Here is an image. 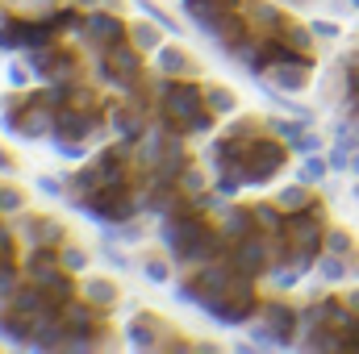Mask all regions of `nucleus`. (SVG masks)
Here are the masks:
<instances>
[{
  "label": "nucleus",
  "mask_w": 359,
  "mask_h": 354,
  "mask_svg": "<svg viewBox=\"0 0 359 354\" xmlns=\"http://www.w3.org/2000/svg\"><path fill=\"white\" fill-rule=\"evenodd\" d=\"M155 71L159 76H201V59L192 55V50H184V46H159L155 50Z\"/></svg>",
  "instance_id": "nucleus-1"
},
{
  "label": "nucleus",
  "mask_w": 359,
  "mask_h": 354,
  "mask_svg": "<svg viewBox=\"0 0 359 354\" xmlns=\"http://www.w3.org/2000/svg\"><path fill=\"white\" fill-rule=\"evenodd\" d=\"M126 346L130 351H159L163 342H159V334H168V325L159 321V317H134V321H126Z\"/></svg>",
  "instance_id": "nucleus-2"
},
{
  "label": "nucleus",
  "mask_w": 359,
  "mask_h": 354,
  "mask_svg": "<svg viewBox=\"0 0 359 354\" xmlns=\"http://www.w3.org/2000/svg\"><path fill=\"white\" fill-rule=\"evenodd\" d=\"M80 296H84L88 304H96V309H113L117 300H126L113 275H92V271L80 279Z\"/></svg>",
  "instance_id": "nucleus-3"
},
{
  "label": "nucleus",
  "mask_w": 359,
  "mask_h": 354,
  "mask_svg": "<svg viewBox=\"0 0 359 354\" xmlns=\"http://www.w3.org/2000/svg\"><path fill=\"white\" fill-rule=\"evenodd\" d=\"M130 42H134V50H147V55H155L159 46H163V25L159 21H151V17H138V21H130Z\"/></svg>",
  "instance_id": "nucleus-4"
},
{
  "label": "nucleus",
  "mask_w": 359,
  "mask_h": 354,
  "mask_svg": "<svg viewBox=\"0 0 359 354\" xmlns=\"http://www.w3.org/2000/svg\"><path fill=\"white\" fill-rule=\"evenodd\" d=\"M134 8H138L142 17H151V21H159V25H163L168 34H176V38H188V34H196L192 25H184V21H176V17H172V13H168V8H163L159 0H134Z\"/></svg>",
  "instance_id": "nucleus-5"
},
{
  "label": "nucleus",
  "mask_w": 359,
  "mask_h": 354,
  "mask_svg": "<svg viewBox=\"0 0 359 354\" xmlns=\"http://www.w3.org/2000/svg\"><path fill=\"white\" fill-rule=\"evenodd\" d=\"M271 84L276 88H284V92H305V88H313V80H309V71L301 67V63H276L271 67Z\"/></svg>",
  "instance_id": "nucleus-6"
},
{
  "label": "nucleus",
  "mask_w": 359,
  "mask_h": 354,
  "mask_svg": "<svg viewBox=\"0 0 359 354\" xmlns=\"http://www.w3.org/2000/svg\"><path fill=\"white\" fill-rule=\"evenodd\" d=\"M330 176H334V171H330V159H326V150H313V155H305V159H301V167H297V179H301V183H313V187H322Z\"/></svg>",
  "instance_id": "nucleus-7"
},
{
  "label": "nucleus",
  "mask_w": 359,
  "mask_h": 354,
  "mask_svg": "<svg viewBox=\"0 0 359 354\" xmlns=\"http://www.w3.org/2000/svg\"><path fill=\"white\" fill-rule=\"evenodd\" d=\"M205 104L213 108V117H230V113H238V92L226 88V84H209L205 88Z\"/></svg>",
  "instance_id": "nucleus-8"
},
{
  "label": "nucleus",
  "mask_w": 359,
  "mask_h": 354,
  "mask_svg": "<svg viewBox=\"0 0 359 354\" xmlns=\"http://www.w3.org/2000/svg\"><path fill=\"white\" fill-rule=\"evenodd\" d=\"M309 204V183H284V187H276V208H284V213H301Z\"/></svg>",
  "instance_id": "nucleus-9"
},
{
  "label": "nucleus",
  "mask_w": 359,
  "mask_h": 354,
  "mask_svg": "<svg viewBox=\"0 0 359 354\" xmlns=\"http://www.w3.org/2000/svg\"><path fill=\"white\" fill-rule=\"evenodd\" d=\"M0 80H4V88H29V84H38L34 67H29V63H21V59L0 63Z\"/></svg>",
  "instance_id": "nucleus-10"
},
{
  "label": "nucleus",
  "mask_w": 359,
  "mask_h": 354,
  "mask_svg": "<svg viewBox=\"0 0 359 354\" xmlns=\"http://www.w3.org/2000/svg\"><path fill=\"white\" fill-rule=\"evenodd\" d=\"M92 259H96V255H92L88 246H76V242H67V246H63V255H59L63 271H72V275H88Z\"/></svg>",
  "instance_id": "nucleus-11"
},
{
  "label": "nucleus",
  "mask_w": 359,
  "mask_h": 354,
  "mask_svg": "<svg viewBox=\"0 0 359 354\" xmlns=\"http://www.w3.org/2000/svg\"><path fill=\"white\" fill-rule=\"evenodd\" d=\"M318 275H322L326 283H343V279L351 275V263H347L343 255H334V250H326V255L318 259Z\"/></svg>",
  "instance_id": "nucleus-12"
},
{
  "label": "nucleus",
  "mask_w": 359,
  "mask_h": 354,
  "mask_svg": "<svg viewBox=\"0 0 359 354\" xmlns=\"http://www.w3.org/2000/svg\"><path fill=\"white\" fill-rule=\"evenodd\" d=\"M309 34H313V42H326V46H330V42H339V38H343V21L322 13V17H313V21H309Z\"/></svg>",
  "instance_id": "nucleus-13"
},
{
  "label": "nucleus",
  "mask_w": 359,
  "mask_h": 354,
  "mask_svg": "<svg viewBox=\"0 0 359 354\" xmlns=\"http://www.w3.org/2000/svg\"><path fill=\"white\" fill-rule=\"evenodd\" d=\"M50 150L59 155V159H67V163H84L88 159V146H84V138H50Z\"/></svg>",
  "instance_id": "nucleus-14"
},
{
  "label": "nucleus",
  "mask_w": 359,
  "mask_h": 354,
  "mask_svg": "<svg viewBox=\"0 0 359 354\" xmlns=\"http://www.w3.org/2000/svg\"><path fill=\"white\" fill-rule=\"evenodd\" d=\"M34 192L46 196V200H67V196H72V192H67V179L63 176H46V171L34 176Z\"/></svg>",
  "instance_id": "nucleus-15"
},
{
  "label": "nucleus",
  "mask_w": 359,
  "mask_h": 354,
  "mask_svg": "<svg viewBox=\"0 0 359 354\" xmlns=\"http://www.w3.org/2000/svg\"><path fill=\"white\" fill-rule=\"evenodd\" d=\"M138 275L147 283H155V288H172V267H168V259H142L138 263Z\"/></svg>",
  "instance_id": "nucleus-16"
},
{
  "label": "nucleus",
  "mask_w": 359,
  "mask_h": 354,
  "mask_svg": "<svg viewBox=\"0 0 359 354\" xmlns=\"http://www.w3.org/2000/svg\"><path fill=\"white\" fill-rule=\"evenodd\" d=\"M84 29H88V34H96L100 42H113V38L121 34V21H117V17H104V13H92Z\"/></svg>",
  "instance_id": "nucleus-17"
},
{
  "label": "nucleus",
  "mask_w": 359,
  "mask_h": 354,
  "mask_svg": "<svg viewBox=\"0 0 359 354\" xmlns=\"http://www.w3.org/2000/svg\"><path fill=\"white\" fill-rule=\"evenodd\" d=\"M0 346H21V351H29V338H25V325L13 317H0Z\"/></svg>",
  "instance_id": "nucleus-18"
},
{
  "label": "nucleus",
  "mask_w": 359,
  "mask_h": 354,
  "mask_svg": "<svg viewBox=\"0 0 359 354\" xmlns=\"http://www.w3.org/2000/svg\"><path fill=\"white\" fill-rule=\"evenodd\" d=\"M168 108L180 113V117H192V113L201 108V96H196L192 88H176V92H172V100H168Z\"/></svg>",
  "instance_id": "nucleus-19"
},
{
  "label": "nucleus",
  "mask_w": 359,
  "mask_h": 354,
  "mask_svg": "<svg viewBox=\"0 0 359 354\" xmlns=\"http://www.w3.org/2000/svg\"><path fill=\"white\" fill-rule=\"evenodd\" d=\"M25 187H13V183H4L0 187V213H25Z\"/></svg>",
  "instance_id": "nucleus-20"
},
{
  "label": "nucleus",
  "mask_w": 359,
  "mask_h": 354,
  "mask_svg": "<svg viewBox=\"0 0 359 354\" xmlns=\"http://www.w3.org/2000/svg\"><path fill=\"white\" fill-rule=\"evenodd\" d=\"M29 275H34L38 283H50V288H63V279H59V267H50V259H46V263L38 259V263L29 267Z\"/></svg>",
  "instance_id": "nucleus-21"
},
{
  "label": "nucleus",
  "mask_w": 359,
  "mask_h": 354,
  "mask_svg": "<svg viewBox=\"0 0 359 354\" xmlns=\"http://www.w3.org/2000/svg\"><path fill=\"white\" fill-rule=\"evenodd\" d=\"M38 309H42L38 292H21V296L13 300V313H17V317H29V313H38Z\"/></svg>",
  "instance_id": "nucleus-22"
},
{
  "label": "nucleus",
  "mask_w": 359,
  "mask_h": 354,
  "mask_svg": "<svg viewBox=\"0 0 359 354\" xmlns=\"http://www.w3.org/2000/svg\"><path fill=\"white\" fill-rule=\"evenodd\" d=\"M209 176H213V171H209V167H192V171H188V176H184V187H188V192H201V187H205V183H209Z\"/></svg>",
  "instance_id": "nucleus-23"
},
{
  "label": "nucleus",
  "mask_w": 359,
  "mask_h": 354,
  "mask_svg": "<svg viewBox=\"0 0 359 354\" xmlns=\"http://www.w3.org/2000/svg\"><path fill=\"white\" fill-rule=\"evenodd\" d=\"M330 250L334 255H347L351 250V234L347 229H330Z\"/></svg>",
  "instance_id": "nucleus-24"
},
{
  "label": "nucleus",
  "mask_w": 359,
  "mask_h": 354,
  "mask_svg": "<svg viewBox=\"0 0 359 354\" xmlns=\"http://www.w3.org/2000/svg\"><path fill=\"white\" fill-rule=\"evenodd\" d=\"M21 171V163H17V155L8 150V146H0V176H17Z\"/></svg>",
  "instance_id": "nucleus-25"
},
{
  "label": "nucleus",
  "mask_w": 359,
  "mask_h": 354,
  "mask_svg": "<svg viewBox=\"0 0 359 354\" xmlns=\"http://www.w3.org/2000/svg\"><path fill=\"white\" fill-rule=\"evenodd\" d=\"M13 283H17L13 267H0V296H8V292H13Z\"/></svg>",
  "instance_id": "nucleus-26"
},
{
  "label": "nucleus",
  "mask_w": 359,
  "mask_h": 354,
  "mask_svg": "<svg viewBox=\"0 0 359 354\" xmlns=\"http://www.w3.org/2000/svg\"><path fill=\"white\" fill-rule=\"evenodd\" d=\"M271 204H276V200H271ZM271 204H259V208H255V217H259L264 225H276V208H271Z\"/></svg>",
  "instance_id": "nucleus-27"
},
{
  "label": "nucleus",
  "mask_w": 359,
  "mask_h": 354,
  "mask_svg": "<svg viewBox=\"0 0 359 354\" xmlns=\"http://www.w3.org/2000/svg\"><path fill=\"white\" fill-rule=\"evenodd\" d=\"M209 129H213V121H209V117H192V134H196V138H205Z\"/></svg>",
  "instance_id": "nucleus-28"
},
{
  "label": "nucleus",
  "mask_w": 359,
  "mask_h": 354,
  "mask_svg": "<svg viewBox=\"0 0 359 354\" xmlns=\"http://www.w3.org/2000/svg\"><path fill=\"white\" fill-rule=\"evenodd\" d=\"M347 313H359V288L347 292Z\"/></svg>",
  "instance_id": "nucleus-29"
},
{
  "label": "nucleus",
  "mask_w": 359,
  "mask_h": 354,
  "mask_svg": "<svg viewBox=\"0 0 359 354\" xmlns=\"http://www.w3.org/2000/svg\"><path fill=\"white\" fill-rule=\"evenodd\" d=\"M347 176L359 179V150H351V163H347Z\"/></svg>",
  "instance_id": "nucleus-30"
},
{
  "label": "nucleus",
  "mask_w": 359,
  "mask_h": 354,
  "mask_svg": "<svg viewBox=\"0 0 359 354\" xmlns=\"http://www.w3.org/2000/svg\"><path fill=\"white\" fill-rule=\"evenodd\" d=\"M347 196H351V200H355V204H359V179H355V183H351V192H347Z\"/></svg>",
  "instance_id": "nucleus-31"
},
{
  "label": "nucleus",
  "mask_w": 359,
  "mask_h": 354,
  "mask_svg": "<svg viewBox=\"0 0 359 354\" xmlns=\"http://www.w3.org/2000/svg\"><path fill=\"white\" fill-rule=\"evenodd\" d=\"M76 4H84V8H96V4H100V0H76Z\"/></svg>",
  "instance_id": "nucleus-32"
},
{
  "label": "nucleus",
  "mask_w": 359,
  "mask_h": 354,
  "mask_svg": "<svg viewBox=\"0 0 359 354\" xmlns=\"http://www.w3.org/2000/svg\"><path fill=\"white\" fill-rule=\"evenodd\" d=\"M351 42H355V46H359V25H355V29H351Z\"/></svg>",
  "instance_id": "nucleus-33"
},
{
  "label": "nucleus",
  "mask_w": 359,
  "mask_h": 354,
  "mask_svg": "<svg viewBox=\"0 0 359 354\" xmlns=\"http://www.w3.org/2000/svg\"><path fill=\"white\" fill-rule=\"evenodd\" d=\"M351 8H355V13H359V0H351Z\"/></svg>",
  "instance_id": "nucleus-34"
},
{
  "label": "nucleus",
  "mask_w": 359,
  "mask_h": 354,
  "mask_svg": "<svg viewBox=\"0 0 359 354\" xmlns=\"http://www.w3.org/2000/svg\"><path fill=\"white\" fill-rule=\"evenodd\" d=\"M313 4H318V0H313Z\"/></svg>",
  "instance_id": "nucleus-35"
}]
</instances>
